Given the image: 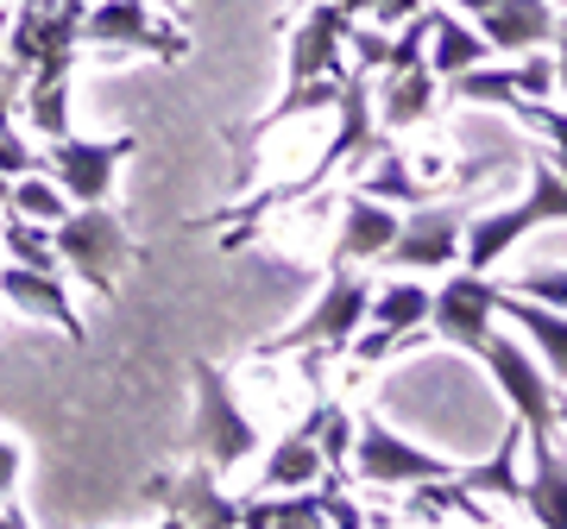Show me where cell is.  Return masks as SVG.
<instances>
[{
  "instance_id": "cell-31",
  "label": "cell",
  "mask_w": 567,
  "mask_h": 529,
  "mask_svg": "<svg viewBox=\"0 0 567 529\" xmlns=\"http://www.w3.org/2000/svg\"><path fill=\"white\" fill-rule=\"evenodd\" d=\"M25 170H44L39 152H25L20 133L7 126V114H0V177H25Z\"/></svg>"
},
{
  "instance_id": "cell-1",
  "label": "cell",
  "mask_w": 567,
  "mask_h": 529,
  "mask_svg": "<svg viewBox=\"0 0 567 529\" xmlns=\"http://www.w3.org/2000/svg\"><path fill=\"white\" fill-rule=\"evenodd\" d=\"M189 378H196V409H189L183 448L208 460L215 473H234L240 460H252L265 448V435L252 428V416L240 409V397H234V385L215 360H189Z\"/></svg>"
},
{
  "instance_id": "cell-13",
  "label": "cell",
  "mask_w": 567,
  "mask_h": 529,
  "mask_svg": "<svg viewBox=\"0 0 567 529\" xmlns=\"http://www.w3.org/2000/svg\"><path fill=\"white\" fill-rule=\"evenodd\" d=\"M347 32H353V13L341 0H322L309 7L303 25L290 32V58H284V82H322V76H341V51H347Z\"/></svg>"
},
{
  "instance_id": "cell-12",
  "label": "cell",
  "mask_w": 567,
  "mask_h": 529,
  "mask_svg": "<svg viewBox=\"0 0 567 529\" xmlns=\"http://www.w3.org/2000/svg\"><path fill=\"white\" fill-rule=\"evenodd\" d=\"M492 315H498V284H486V271H454L435 297H429V328L442 341L480 353L492 334Z\"/></svg>"
},
{
  "instance_id": "cell-24",
  "label": "cell",
  "mask_w": 567,
  "mask_h": 529,
  "mask_svg": "<svg viewBox=\"0 0 567 529\" xmlns=\"http://www.w3.org/2000/svg\"><path fill=\"white\" fill-rule=\"evenodd\" d=\"M517 448H524V423H511V428H505V442H498V454H492V460H480V467H461L454 479H461L466 491L517 498V491H524V479H517Z\"/></svg>"
},
{
  "instance_id": "cell-3",
  "label": "cell",
  "mask_w": 567,
  "mask_h": 529,
  "mask_svg": "<svg viewBox=\"0 0 567 529\" xmlns=\"http://www.w3.org/2000/svg\"><path fill=\"white\" fill-rule=\"evenodd\" d=\"M365 303H372V278L334 271V278L322 284V297L309 303L303 322H290L284 334L259 341L252 360H284V353H297V360H328V353H341V346L365 328Z\"/></svg>"
},
{
  "instance_id": "cell-11",
  "label": "cell",
  "mask_w": 567,
  "mask_h": 529,
  "mask_svg": "<svg viewBox=\"0 0 567 529\" xmlns=\"http://www.w3.org/2000/svg\"><path fill=\"white\" fill-rule=\"evenodd\" d=\"M461 227H466V215L454 203H416L398 221V240L385 246V264H398V271H454L461 264Z\"/></svg>"
},
{
  "instance_id": "cell-4",
  "label": "cell",
  "mask_w": 567,
  "mask_h": 529,
  "mask_svg": "<svg viewBox=\"0 0 567 529\" xmlns=\"http://www.w3.org/2000/svg\"><path fill=\"white\" fill-rule=\"evenodd\" d=\"M51 246H58L63 271H76L82 284L102 290V297H114V290H121V271L140 259V246H133L126 221H121V215H114L107 203L70 208V215L51 227Z\"/></svg>"
},
{
  "instance_id": "cell-36",
  "label": "cell",
  "mask_w": 567,
  "mask_h": 529,
  "mask_svg": "<svg viewBox=\"0 0 567 529\" xmlns=\"http://www.w3.org/2000/svg\"><path fill=\"white\" fill-rule=\"evenodd\" d=\"M7 20H13V7H0V51H7Z\"/></svg>"
},
{
  "instance_id": "cell-39",
  "label": "cell",
  "mask_w": 567,
  "mask_h": 529,
  "mask_svg": "<svg viewBox=\"0 0 567 529\" xmlns=\"http://www.w3.org/2000/svg\"><path fill=\"white\" fill-rule=\"evenodd\" d=\"M0 7H13V0H0Z\"/></svg>"
},
{
  "instance_id": "cell-18",
  "label": "cell",
  "mask_w": 567,
  "mask_h": 529,
  "mask_svg": "<svg viewBox=\"0 0 567 529\" xmlns=\"http://www.w3.org/2000/svg\"><path fill=\"white\" fill-rule=\"evenodd\" d=\"M524 448H529V479H524V491H517V505H524V517H536V523L567 529V454L555 448V442H524Z\"/></svg>"
},
{
  "instance_id": "cell-33",
  "label": "cell",
  "mask_w": 567,
  "mask_h": 529,
  "mask_svg": "<svg viewBox=\"0 0 567 529\" xmlns=\"http://www.w3.org/2000/svg\"><path fill=\"white\" fill-rule=\"evenodd\" d=\"M13 479H20V448L0 435V505H7V491H13Z\"/></svg>"
},
{
  "instance_id": "cell-23",
  "label": "cell",
  "mask_w": 567,
  "mask_h": 529,
  "mask_svg": "<svg viewBox=\"0 0 567 529\" xmlns=\"http://www.w3.org/2000/svg\"><path fill=\"white\" fill-rule=\"evenodd\" d=\"M353 189H365V196H379V203H404V208H416V203H429V184H416L404 170V158L398 152H385V139H372L360 152V184Z\"/></svg>"
},
{
  "instance_id": "cell-6",
  "label": "cell",
  "mask_w": 567,
  "mask_h": 529,
  "mask_svg": "<svg viewBox=\"0 0 567 529\" xmlns=\"http://www.w3.org/2000/svg\"><path fill=\"white\" fill-rule=\"evenodd\" d=\"M133 152H140V133H121V139H76V133H63V139H51L44 177L70 196V208L107 203V189H114V177H121V164Z\"/></svg>"
},
{
  "instance_id": "cell-26",
  "label": "cell",
  "mask_w": 567,
  "mask_h": 529,
  "mask_svg": "<svg viewBox=\"0 0 567 529\" xmlns=\"http://www.w3.org/2000/svg\"><path fill=\"white\" fill-rule=\"evenodd\" d=\"M0 240H7L13 264H32V271H63L51 234H39V221H25V215H7V221H0Z\"/></svg>"
},
{
  "instance_id": "cell-10",
  "label": "cell",
  "mask_w": 567,
  "mask_h": 529,
  "mask_svg": "<svg viewBox=\"0 0 567 529\" xmlns=\"http://www.w3.org/2000/svg\"><path fill=\"white\" fill-rule=\"evenodd\" d=\"M82 44H114V51H145L158 63L189 58V32H177L171 20H152L145 0H102L82 13Z\"/></svg>"
},
{
  "instance_id": "cell-34",
  "label": "cell",
  "mask_w": 567,
  "mask_h": 529,
  "mask_svg": "<svg viewBox=\"0 0 567 529\" xmlns=\"http://www.w3.org/2000/svg\"><path fill=\"white\" fill-rule=\"evenodd\" d=\"M555 44H561V58H555V89L567 95V13H555Z\"/></svg>"
},
{
  "instance_id": "cell-35",
  "label": "cell",
  "mask_w": 567,
  "mask_h": 529,
  "mask_svg": "<svg viewBox=\"0 0 567 529\" xmlns=\"http://www.w3.org/2000/svg\"><path fill=\"white\" fill-rule=\"evenodd\" d=\"M447 7H461V13H486V7H498V0H447Z\"/></svg>"
},
{
  "instance_id": "cell-17",
  "label": "cell",
  "mask_w": 567,
  "mask_h": 529,
  "mask_svg": "<svg viewBox=\"0 0 567 529\" xmlns=\"http://www.w3.org/2000/svg\"><path fill=\"white\" fill-rule=\"evenodd\" d=\"M480 39L505 58H524V51H543L555 39V0H498L486 13H473Z\"/></svg>"
},
{
  "instance_id": "cell-8",
  "label": "cell",
  "mask_w": 567,
  "mask_h": 529,
  "mask_svg": "<svg viewBox=\"0 0 567 529\" xmlns=\"http://www.w3.org/2000/svg\"><path fill=\"white\" fill-rule=\"evenodd\" d=\"M82 13L89 0H13V20H7V70L32 76V63L51 51H76L82 44Z\"/></svg>"
},
{
  "instance_id": "cell-19",
  "label": "cell",
  "mask_w": 567,
  "mask_h": 529,
  "mask_svg": "<svg viewBox=\"0 0 567 529\" xmlns=\"http://www.w3.org/2000/svg\"><path fill=\"white\" fill-rule=\"evenodd\" d=\"M435 95H442V76L416 63V70H385V89H379V102H372V121L379 126H416L435 114Z\"/></svg>"
},
{
  "instance_id": "cell-27",
  "label": "cell",
  "mask_w": 567,
  "mask_h": 529,
  "mask_svg": "<svg viewBox=\"0 0 567 529\" xmlns=\"http://www.w3.org/2000/svg\"><path fill=\"white\" fill-rule=\"evenodd\" d=\"M303 428L316 435V448H322L328 467H347V454H353V416L341 404H316V416Z\"/></svg>"
},
{
  "instance_id": "cell-32",
  "label": "cell",
  "mask_w": 567,
  "mask_h": 529,
  "mask_svg": "<svg viewBox=\"0 0 567 529\" xmlns=\"http://www.w3.org/2000/svg\"><path fill=\"white\" fill-rule=\"evenodd\" d=\"M416 7H423V0H372V13H365V20H372V25H404Z\"/></svg>"
},
{
  "instance_id": "cell-7",
  "label": "cell",
  "mask_w": 567,
  "mask_h": 529,
  "mask_svg": "<svg viewBox=\"0 0 567 529\" xmlns=\"http://www.w3.org/2000/svg\"><path fill=\"white\" fill-rule=\"evenodd\" d=\"M480 360L492 366V378H498V391H505L511 416L524 423V442H555V428L561 423H555V385L543 378V366H536L511 334H486Z\"/></svg>"
},
{
  "instance_id": "cell-2",
  "label": "cell",
  "mask_w": 567,
  "mask_h": 529,
  "mask_svg": "<svg viewBox=\"0 0 567 529\" xmlns=\"http://www.w3.org/2000/svg\"><path fill=\"white\" fill-rule=\"evenodd\" d=\"M543 221H567V177L555 164H536V170H529L524 203L486 208V215H473V221L461 227V264L466 271H492L511 246L524 240V234H536Z\"/></svg>"
},
{
  "instance_id": "cell-14",
  "label": "cell",
  "mask_w": 567,
  "mask_h": 529,
  "mask_svg": "<svg viewBox=\"0 0 567 529\" xmlns=\"http://www.w3.org/2000/svg\"><path fill=\"white\" fill-rule=\"evenodd\" d=\"M152 498L164 505L171 523H189V529H227L240 523V498L221 491V473L208 460H189L177 479H152Z\"/></svg>"
},
{
  "instance_id": "cell-21",
  "label": "cell",
  "mask_w": 567,
  "mask_h": 529,
  "mask_svg": "<svg viewBox=\"0 0 567 529\" xmlns=\"http://www.w3.org/2000/svg\"><path fill=\"white\" fill-rule=\"evenodd\" d=\"M498 309L524 328L529 341L543 346L548 372H555V378H567V309H548V303H536V297H517V290H511V297L498 290Z\"/></svg>"
},
{
  "instance_id": "cell-9",
  "label": "cell",
  "mask_w": 567,
  "mask_h": 529,
  "mask_svg": "<svg viewBox=\"0 0 567 529\" xmlns=\"http://www.w3.org/2000/svg\"><path fill=\"white\" fill-rule=\"evenodd\" d=\"M423 322H429V290L423 284H379L372 303H365V328L353 334V360L360 366H379L391 353L423 341Z\"/></svg>"
},
{
  "instance_id": "cell-5",
  "label": "cell",
  "mask_w": 567,
  "mask_h": 529,
  "mask_svg": "<svg viewBox=\"0 0 567 529\" xmlns=\"http://www.w3.org/2000/svg\"><path fill=\"white\" fill-rule=\"evenodd\" d=\"M353 473H360L365 486H429V479H454V460L447 454H429L416 448L410 435H391L379 416H365V423H353Z\"/></svg>"
},
{
  "instance_id": "cell-16",
  "label": "cell",
  "mask_w": 567,
  "mask_h": 529,
  "mask_svg": "<svg viewBox=\"0 0 567 529\" xmlns=\"http://www.w3.org/2000/svg\"><path fill=\"white\" fill-rule=\"evenodd\" d=\"M398 208L379 203V196H365V189H353L341 203V234H334V271H347V264H360V259H385V246L398 240Z\"/></svg>"
},
{
  "instance_id": "cell-30",
  "label": "cell",
  "mask_w": 567,
  "mask_h": 529,
  "mask_svg": "<svg viewBox=\"0 0 567 529\" xmlns=\"http://www.w3.org/2000/svg\"><path fill=\"white\" fill-rule=\"evenodd\" d=\"M517 114H524L529 126H543V133H548V145H555V170L567 177V114H561V107H548V102H524Z\"/></svg>"
},
{
  "instance_id": "cell-20",
  "label": "cell",
  "mask_w": 567,
  "mask_h": 529,
  "mask_svg": "<svg viewBox=\"0 0 567 529\" xmlns=\"http://www.w3.org/2000/svg\"><path fill=\"white\" fill-rule=\"evenodd\" d=\"M492 58V44L480 39V25L473 20H461V13H435V32H429V70H435V76H461V70H473V63H486Z\"/></svg>"
},
{
  "instance_id": "cell-29",
  "label": "cell",
  "mask_w": 567,
  "mask_h": 529,
  "mask_svg": "<svg viewBox=\"0 0 567 529\" xmlns=\"http://www.w3.org/2000/svg\"><path fill=\"white\" fill-rule=\"evenodd\" d=\"M511 284H517V297H536V303H548V309H567V271L561 264H529V271H517Z\"/></svg>"
},
{
  "instance_id": "cell-28",
  "label": "cell",
  "mask_w": 567,
  "mask_h": 529,
  "mask_svg": "<svg viewBox=\"0 0 567 529\" xmlns=\"http://www.w3.org/2000/svg\"><path fill=\"white\" fill-rule=\"evenodd\" d=\"M429 32H435V7H416L398 39H385V70H416L429 58Z\"/></svg>"
},
{
  "instance_id": "cell-22",
  "label": "cell",
  "mask_w": 567,
  "mask_h": 529,
  "mask_svg": "<svg viewBox=\"0 0 567 529\" xmlns=\"http://www.w3.org/2000/svg\"><path fill=\"white\" fill-rule=\"evenodd\" d=\"M328 473L322 448H316V435L297 428V435H284L278 448L265 454V473H259V491H297V486H316Z\"/></svg>"
},
{
  "instance_id": "cell-37",
  "label": "cell",
  "mask_w": 567,
  "mask_h": 529,
  "mask_svg": "<svg viewBox=\"0 0 567 529\" xmlns=\"http://www.w3.org/2000/svg\"><path fill=\"white\" fill-rule=\"evenodd\" d=\"M555 423H561V428H567V397H555Z\"/></svg>"
},
{
  "instance_id": "cell-15",
  "label": "cell",
  "mask_w": 567,
  "mask_h": 529,
  "mask_svg": "<svg viewBox=\"0 0 567 529\" xmlns=\"http://www.w3.org/2000/svg\"><path fill=\"white\" fill-rule=\"evenodd\" d=\"M0 303H13L20 315H32V322H58L63 341H89V328H82L76 303H70V290H63L58 271H32V264H7L0 271Z\"/></svg>"
},
{
  "instance_id": "cell-25",
  "label": "cell",
  "mask_w": 567,
  "mask_h": 529,
  "mask_svg": "<svg viewBox=\"0 0 567 529\" xmlns=\"http://www.w3.org/2000/svg\"><path fill=\"white\" fill-rule=\"evenodd\" d=\"M7 215H25V221H39V227H58L63 215H70V196H63L58 184H39V170H25V177H13V189H7Z\"/></svg>"
},
{
  "instance_id": "cell-38",
  "label": "cell",
  "mask_w": 567,
  "mask_h": 529,
  "mask_svg": "<svg viewBox=\"0 0 567 529\" xmlns=\"http://www.w3.org/2000/svg\"><path fill=\"white\" fill-rule=\"evenodd\" d=\"M7 189H13V177H0V208H7Z\"/></svg>"
}]
</instances>
